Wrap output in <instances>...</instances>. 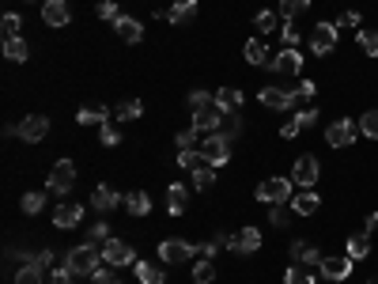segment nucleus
I'll use <instances>...</instances> for the list:
<instances>
[{
  "label": "nucleus",
  "instance_id": "obj_1",
  "mask_svg": "<svg viewBox=\"0 0 378 284\" xmlns=\"http://www.w3.org/2000/svg\"><path fill=\"white\" fill-rule=\"evenodd\" d=\"M98 261H103V250L84 243V246H72L69 258H64V269L72 273V277H91V273H98Z\"/></svg>",
  "mask_w": 378,
  "mask_h": 284
},
{
  "label": "nucleus",
  "instance_id": "obj_2",
  "mask_svg": "<svg viewBox=\"0 0 378 284\" xmlns=\"http://www.w3.org/2000/svg\"><path fill=\"white\" fill-rule=\"evenodd\" d=\"M235 140H231L227 133H208V137H201V156H205V163L208 167H224V163H231V156H235Z\"/></svg>",
  "mask_w": 378,
  "mask_h": 284
},
{
  "label": "nucleus",
  "instance_id": "obj_3",
  "mask_svg": "<svg viewBox=\"0 0 378 284\" xmlns=\"http://www.w3.org/2000/svg\"><path fill=\"white\" fill-rule=\"evenodd\" d=\"M253 198L261 205H287L295 198V182L292 178H265L258 190H253Z\"/></svg>",
  "mask_w": 378,
  "mask_h": 284
},
{
  "label": "nucleus",
  "instance_id": "obj_4",
  "mask_svg": "<svg viewBox=\"0 0 378 284\" xmlns=\"http://www.w3.org/2000/svg\"><path fill=\"white\" fill-rule=\"evenodd\" d=\"M197 254H201V246L182 243V239H163L159 243V261L163 266H182V261H193Z\"/></svg>",
  "mask_w": 378,
  "mask_h": 284
},
{
  "label": "nucleus",
  "instance_id": "obj_5",
  "mask_svg": "<svg viewBox=\"0 0 378 284\" xmlns=\"http://www.w3.org/2000/svg\"><path fill=\"white\" fill-rule=\"evenodd\" d=\"M355 137H363V133H360V125H355L352 118H337V122L326 129L329 148H348V144H355Z\"/></svg>",
  "mask_w": 378,
  "mask_h": 284
},
{
  "label": "nucleus",
  "instance_id": "obj_6",
  "mask_svg": "<svg viewBox=\"0 0 378 284\" xmlns=\"http://www.w3.org/2000/svg\"><path fill=\"white\" fill-rule=\"evenodd\" d=\"M103 261H106V266H114V269L137 266V250H132L125 239H106V243H103Z\"/></svg>",
  "mask_w": 378,
  "mask_h": 284
},
{
  "label": "nucleus",
  "instance_id": "obj_7",
  "mask_svg": "<svg viewBox=\"0 0 378 284\" xmlns=\"http://www.w3.org/2000/svg\"><path fill=\"white\" fill-rule=\"evenodd\" d=\"M318 178H321L318 159H314V156H299V159H295V167H292V182L299 186V190H314Z\"/></svg>",
  "mask_w": 378,
  "mask_h": 284
},
{
  "label": "nucleus",
  "instance_id": "obj_8",
  "mask_svg": "<svg viewBox=\"0 0 378 284\" xmlns=\"http://www.w3.org/2000/svg\"><path fill=\"white\" fill-rule=\"evenodd\" d=\"M310 50L318 53V57H329L333 50H337V23H314V30H310Z\"/></svg>",
  "mask_w": 378,
  "mask_h": 284
},
{
  "label": "nucleus",
  "instance_id": "obj_9",
  "mask_svg": "<svg viewBox=\"0 0 378 284\" xmlns=\"http://www.w3.org/2000/svg\"><path fill=\"white\" fill-rule=\"evenodd\" d=\"M72 186H76V163L72 159H57V163H53V171H50V190L64 198Z\"/></svg>",
  "mask_w": 378,
  "mask_h": 284
},
{
  "label": "nucleus",
  "instance_id": "obj_10",
  "mask_svg": "<svg viewBox=\"0 0 378 284\" xmlns=\"http://www.w3.org/2000/svg\"><path fill=\"white\" fill-rule=\"evenodd\" d=\"M46 133H50L46 114H27L23 122H19V140H23V144H38V140H46Z\"/></svg>",
  "mask_w": 378,
  "mask_h": 284
},
{
  "label": "nucleus",
  "instance_id": "obj_11",
  "mask_svg": "<svg viewBox=\"0 0 378 284\" xmlns=\"http://www.w3.org/2000/svg\"><path fill=\"white\" fill-rule=\"evenodd\" d=\"M224 110H219V106H205V110H193V129L201 137H208V133H219V129H224Z\"/></svg>",
  "mask_w": 378,
  "mask_h": 284
},
{
  "label": "nucleus",
  "instance_id": "obj_12",
  "mask_svg": "<svg viewBox=\"0 0 378 284\" xmlns=\"http://www.w3.org/2000/svg\"><path fill=\"white\" fill-rule=\"evenodd\" d=\"M269 69H273L276 76H299V72H303V53L292 50V46H284V50L273 57Z\"/></svg>",
  "mask_w": 378,
  "mask_h": 284
},
{
  "label": "nucleus",
  "instance_id": "obj_13",
  "mask_svg": "<svg viewBox=\"0 0 378 284\" xmlns=\"http://www.w3.org/2000/svg\"><path fill=\"white\" fill-rule=\"evenodd\" d=\"M352 266L355 261L344 254V258H321V266H318V277H326V280H348L352 277Z\"/></svg>",
  "mask_w": 378,
  "mask_h": 284
},
{
  "label": "nucleus",
  "instance_id": "obj_14",
  "mask_svg": "<svg viewBox=\"0 0 378 284\" xmlns=\"http://www.w3.org/2000/svg\"><path fill=\"white\" fill-rule=\"evenodd\" d=\"M258 103L269 106V110H292V106H295V91H284V87H261Z\"/></svg>",
  "mask_w": 378,
  "mask_h": 284
},
{
  "label": "nucleus",
  "instance_id": "obj_15",
  "mask_svg": "<svg viewBox=\"0 0 378 284\" xmlns=\"http://www.w3.org/2000/svg\"><path fill=\"white\" fill-rule=\"evenodd\" d=\"M314 125H318V110H314V106H307V110H299L292 122H284V125H280V137H284V140H292V137L307 133V129H314Z\"/></svg>",
  "mask_w": 378,
  "mask_h": 284
},
{
  "label": "nucleus",
  "instance_id": "obj_16",
  "mask_svg": "<svg viewBox=\"0 0 378 284\" xmlns=\"http://www.w3.org/2000/svg\"><path fill=\"white\" fill-rule=\"evenodd\" d=\"M114 35L125 42V46H137V42H144V23L132 16H118L114 19Z\"/></svg>",
  "mask_w": 378,
  "mask_h": 284
},
{
  "label": "nucleus",
  "instance_id": "obj_17",
  "mask_svg": "<svg viewBox=\"0 0 378 284\" xmlns=\"http://www.w3.org/2000/svg\"><path fill=\"white\" fill-rule=\"evenodd\" d=\"M118 205H125V198H121L114 186H98V190L91 193V209H95V212H103V216H106V212H114Z\"/></svg>",
  "mask_w": 378,
  "mask_h": 284
},
{
  "label": "nucleus",
  "instance_id": "obj_18",
  "mask_svg": "<svg viewBox=\"0 0 378 284\" xmlns=\"http://www.w3.org/2000/svg\"><path fill=\"white\" fill-rule=\"evenodd\" d=\"M84 220V205H76V201H64L53 209V227H61V232H69V227H76Z\"/></svg>",
  "mask_w": 378,
  "mask_h": 284
},
{
  "label": "nucleus",
  "instance_id": "obj_19",
  "mask_svg": "<svg viewBox=\"0 0 378 284\" xmlns=\"http://www.w3.org/2000/svg\"><path fill=\"white\" fill-rule=\"evenodd\" d=\"M287 254H292V261H299V266H310V269H318V266H321V258H326L318 246L303 243V239H295V243L287 246Z\"/></svg>",
  "mask_w": 378,
  "mask_h": 284
},
{
  "label": "nucleus",
  "instance_id": "obj_20",
  "mask_svg": "<svg viewBox=\"0 0 378 284\" xmlns=\"http://www.w3.org/2000/svg\"><path fill=\"white\" fill-rule=\"evenodd\" d=\"M242 103H246L242 87H231V84H227V87H219V91H216V106H219L224 114H239Z\"/></svg>",
  "mask_w": 378,
  "mask_h": 284
},
{
  "label": "nucleus",
  "instance_id": "obj_21",
  "mask_svg": "<svg viewBox=\"0 0 378 284\" xmlns=\"http://www.w3.org/2000/svg\"><path fill=\"white\" fill-rule=\"evenodd\" d=\"M193 16H197V0H174V4L166 8V19H171L174 27L193 23Z\"/></svg>",
  "mask_w": 378,
  "mask_h": 284
},
{
  "label": "nucleus",
  "instance_id": "obj_22",
  "mask_svg": "<svg viewBox=\"0 0 378 284\" xmlns=\"http://www.w3.org/2000/svg\"><path fill=\"white\" fill-rule=\"evenodd\" d=\"M69 0H46V4H42V19H46L50 27H64L69 23Z\"/></svg>",
  "mask_w": 378,
  "mask_h": 284
},
{
  "label": "nucleus",
  "instance_id": "obj_23",
  "mask_svg": "<svg viewBox=\"0 0 378 284\" xmlns=\"http://www.w3.org/2000/svg\"><path fill=\"white\" fill-rule=\"evenodd\" d=\"M110 118H114V110H106L103 103H91V106H80L76 122H80V125H106Z\"/></svg>",
  "mask_w": 378,
  "mask_h": 284
},
{
  "label": "nucleus",
  "instance_id": "obj_24",
  "mask_svg": "<svg viewBox=\"0 0 378 284\" xmlns=\"http://www.w3.org/2000/svg\"><path fill=\"white\" fill-rule=\"evenodd\" d=\"M258 246H261V227L246 224V227L239 232V239H235V254H253Z\"/></svg>",
  "mask_w": 378,
  "mask_h": 284
},
{
  "label": "nucleus",
  "instance_id": "obj_25",
  "mask_svg": "<svg viewBox=\"0 0 378 284\" xmlns=\"http://www.w3.org/2000/svg\"><path fill=\"white\" fill-rule=\"evenodd\" d=\"M287 205H292V212H295V216H314L321 201H318V193H314V190H303V193H295V198L287 201Z\"/></svg>",
  "mask_w": 378,
  "mask_h": 284
},
{
  "label": "nucleus",
  "instance_id": "obj_26",
  "mask_svg": "<svg viewBox=\"0 0 378 284\" xmlns=\"http://www.w3.org/2000/svg\"><path fill=\"white\" fill-rule=\"evenodd\" d=\"M185 201H189V190H185L182 182H171V190H166V212L182 216L185 212Z\"/></svg>",
  "mask_w": 378,
  "mask_h": 284
},
{
  "label": "nucleus",
  "instance_id": "obj_27",
  "mask_svg": "<svg viewBox=\"0 0 378 284\" xmlns=\"http://www.w3.org/2000/svg\"><path fill=\"white\" fill-rule=\"evenodd\" d=\"M132 273H137L140 284H163L166 280L163 266H151V261H140V258H137V266H132Z\"/></svg>",
  "mask_w": 378,
  "mask_h": 284
},
{
  "label": "nucleus",
  "instance_id": "obj_28",
  "mask_svg": "<svg viewBox=\"0 0 378 284\" xmlns=\"http://www.w3.org/2000/svg\"><path fill=\"white\" fill-rule=\"evenodd\" d=\"M284 284H318V269H310V266H287L284 273Z\"/></svg>",
  "mask_w": 378,
  "mask_h": 284
},
{
  "label": "nucleus",
  "instance_id": "obj_29",
  "mask_svg": "<svg viewBox=\"0 0 378 284\" xmlns=\"http://www.w3.org/2000/svg\"><path fill=\"white\" fill-rule=\"evenodd\" d=\"M367 254H371V235H367V232L348 235V258H352V261H363Z\"/></svg>",
  "mask_w": 378,
  "mask_h": 284
},
{
  "label": "nucleus",
  "instance_id": "obj_30",
  "mask_svg": "<svg viewBox=\"0 0 378 284\" xmlns=\"http://www.w3.org/2000/svg\"><path fill=\"white\" fill-rule=\"evenodd\" d=\"M125 209L132 212V216H148L151 212V198L144 190H132V193H125Z\"/></svg>",
  "mask_w": 378,
  "mask_h": 284
},
{
  "label": "nucleus",
  "instance_id": "obj_31",
  "mask_svg": "<svg viewBox=\"0 0 378 284\" xmlns=\"http://www.w3.org/2000/svg\"><path fill=\"white\" fill-rule=\"evenodd\" d=\"M280 23H284L280 12H273V8H261V12L253 16V27H258L261 35H269V30H280Z\"/></svg>",
  "mask_w": 378,
  "mask_h": 284
},
{
  "label": "nucleus",
  "instance_id": "obj_32",
  "mask_svg": "<svg viewBox=\"0 0 378 284\" xmlns=\"http://www.w3.org/2000/svg\"><path fill=\"white\" fill-rule=\"evenodd\" d=\"M269 53H273V50L265 46L261 38H250V42H246V61H250V64H273Z\"/></svg>",
  "mask_w": 378,
  "mask_h": 284
},
{
  "label": "nucleus",
  "instance_id": "obj_33",
  "mask_svg": "<svg viewBox=\"0 0 378 284\" xmlns=\"http://www.w3.org/2000/svg\"><path fill=\"white\" fill-rule=\"evenodd\" d=\"M140 114H144V103H140V99H125V103L114 106V118H118V122H137Z\"/></svg>",
  "mask_w": 378,
  "mask_h": 284
},
{
  "label": "nucleus",
  "instance_id": "obj_34",
  "mask_svg": "<svg viewBox=\"0 0 378 284\" xmlns=\"http://www.w3.org/2000/svg\"><path fill=\"white\" fill-rule=\"evenodd\" d=\"M178 167H182V171H201V167H205L201 148H185V152H178Z\"/></svg>",
  "mask_w": 378,
  "mask_h": 284
},
{
  "label": "nucleus",
  "instance_id": "obj_35",
  "mask_svg": "<svg viewBox=\"0 0 378 284\" xmlns=\"http://www.w3.org/2000/svg\"><path fill=\"white\" fill-rule=\"evenodd\" d=\"M4 57L8 61H27V42H23V35H19V38H4Z\"/></svg>",
  "mask_w": 378,
  "mask_h": 284
},
{
  "label": "nucleus",
  "instance_id": "obj_36",
  "mask_svg": "<svg viewBox=\"0 0 378 284\" xmlns=\"http://www.w3.org/2000/svg\"><path fill=\"white\" fill-rule=\"evenodd\" d=\"M310 12V0H280V19H299Z\"/></svg>",
  "mask_w": 378,
  "mask_h": 284
},
{
  "label": "nucleus",
  "instance_id": "obj_37",
  "mask_svg": "<svg viewBox=\"0 0 378 284\" xmlns=\"http://www.w3.org/2000/svg\"><path fill=\"white\" fill-rule=\"evenodd\" d=\"M19 209H23L27 216H38L42 209H46V193H23V201H19Z\"/></svg>",
  "mask_w": 378,
  "mask_h": 284
},
{
  "label": "nucleus",
  "instance_id": "obj_38",
  "mask_svg": "<svg viewBox=\"0 0 378 284\" xmlns=\"http://www.w3.org/2000/svg\"><path fill=\"white\" fill-rule=\"evenodd\" d=\"M212 186H216V167L205 163L201 171H193V190H212Z\"/></svg>",
  "mask_w": 378,
  "mask_h": 284
},
{
  "label": "nucleus",
  "instance_id": "obj_39",
  "mask_svg": "<svg viewBox=\"0 0 378 284\" xmlns=\"http://www.w3.org/2000/svg\"><path fill=\"white\" fill-rule=\"evenodd\" d=\"M269 224L273 227H287V224H292V205H269Z\"/></svg>",
  "mask_w": 378,
  "mask_h": 284
},
{
  "label": "nucleus",
  "instance_id": "obj_40",
  "mask_svg": "<svg viewBox=\"0 0 378 284\" xmlns=\"http://www.w3.org/2000/svg\"><path fill=\"white\" fill-rule=\"evenodd\" d=\"M193 280H197V284H212V280H216V266H212L208 258H201V261L193 266Z\"/></svg>",
  "mask_w": 378,
  "mask_h": 284
},
{
  "label": "nucleus",
  "instance_id": "obj_41",
  "mask_svg": "<svg viewBox=\"0 0 378 284\" xmlns=\"http://www.w3.org/2000/svg\"><path fill=\"white\" fill-rule=\"evenodd\" d=\"M174 144H178V152H185V148H201V133H197V129L189 125V129H182V133L174 137Z\"/></svg>",
  "mask_w": 378,
  "mask_h": 284
},
{
  "label": "nucleus",
  "instance_id": "obj_42",
  "mask_svg": "<svg viewBox=\"0 0 378 284\" xmlns=\"http://www.w3.org/2000/svg\"><path fill=\"white\" fill-rule=\"evenodd\" d=\"M360 133H363L367 140H378V110H367V114L360 118Z\"/></svg>",
  "mask_w": 378,
  "mask_h": 284
},
{
  "label": "nucleus",
  "instance_id": "obj_43",
  "mask_svg": "<svg viewBox=\"0 0 378 284\" xmlns=\"http://www.w3.org/2000/svg\"><path fill=\"white\" fill-rule=\"evenodd\" d=\"M42 273H46V269H38L35 261H30V266H23L16 273V284H42Z\"/></svg>",
  "mask_w": 378,
  "mask_h": 284
},
{
  "label": "nucleus",
  "instance_id": "obj_44",
  "mask_svg": "<svg viewBox=\"0 0 378 284\" xmlns=\"http://www.w3.org/2000/svg\"><path fill=\"white\" fill-rule=\"evenodd\" d=\"M95 12H98V19H106V23H114V19L121 16L118 12V0H95Z\"/></svg>",
  "mask_w": 378,
  "mask_h": 284
},
{
  "label": "nucleus",
  "instance_id": "obj_45",
  "mask_svg": "<svg viewBox=\"0 0 378 284\" xmlns=\"http://www.w3.org/2000/svg\"><path fill=\"white\" fill-rule=\"evenodd\" d=\"M360 50L367 57H378V30H360Z\"/></svg>",
  "mask_w": 378,
  "mask_h": 284
},
{
  "label": "nucleus",
  "instance_id": "obj_46",
  "mask_svg": "<svg viewBox=\"0 0 378 284\" xmlns=\"http://www.w3.org/2000/svg\"><path fill=\"white\" fill-rule=\"evenodd\" d=\"M280 38H284V46L299 50V27H295V19H284V23H280Z\"/></svg>",
  "mask_w": 378,
  "mask_h": 284
},
{
  "label": "nucleus",
  "instance_id": "obj_47",
  "mask_svg": "<svg viewBox=\"0 0 378 284\" xmlns=\"http://www.w3.org/2000/svg\"><path fill=\"white\" fill-rule=\"evenodd\" d=\"M185 103L193 106V110H205V106H216V95H208V91H189Z\"/></svg>",
  "mask_w": 378,
  "mask_h": 284
},
{
  "label": "nucleus",
  "instance_id": "obj_48",
  "mask_svg": "<svg viewBox=\"0 0 378 284\" xmlns=\"http://www.w3.org/2000/svg\"><path fill=\"white\" fill-rule=\"evenodd\" d=\"M106 239H110V227H106L103 220H98V224H91V227H87V243H91V246H103V243H106Z\"/></svg>",
  "mask_w": 378,
  "mask_h": 284
},
{
  "label": "nucleus",
  "instance_id": "obj_49",
  "mask_svg": "<svg viewBox=\"0 0 378 284\" xmlns=\"http://www.w3.org/2000/svg\"><path fill=\"white\" fill-rule=\"evenodd\" d=\"M0 27H4V38H19V27H23V19H19L16 12H4Z\"/></svg>",
  "mask_w": 378,
  "mask_h": 284
},
{
  "label": "nucleus",
  "instance_id": "obj_50",
  "mask_svg": "<svg viewBox=\"0 0 378 284\" xmlns=\"http://www.w3.org/2000/svg\"><path fill=\"white\" fill-rule=\"evenodd\" d=\"M98 140H103L106 148H118L121 144V133L114 129V122H106V125H98Z\"/></svg>",
  "mask_w": 378,
  "mask_h": 284
},
{
  "label": "nucleus",
  "instance_id": "obj_51",
  "mask_svg": "<svg viewBox=\"0 0 378 284\" xmlns=\"http://www.w3.org/2000/svg\"><path fill=\"white\" fill-rule=\"evenodd\" d=\"M87 284H121V277H118L114 269H98V273L87 277Z\"/></svg>",
  "mask_w": 378,
  "mask_h": 284
},
{
  "label": "nucleus",
  "instance_id": "obj_52",
  "mask_svg": "<svg viewBox=\"0 0 378 284\" xmlns=\"http://www.w3.org/2000/svg\"><path fill=\"white\" fill-rule=\"evenodd\" d=\"M219 133H227L231 140H235V137L242 133V118H239V114H227V118H224V129H219Z\"/></svg>",
  "mask_w": 378,
  "mask_h": 284
},
{
  "label": "nucleus",
  "instance_id": "obj_53",
  "mask_svg": "<svg viewBox=\"0 0 378 284\" xmlns=\"http://www.w3.org/2000/svg\"><path fill=\"white\" fill-rule=\"evenodd\" d=\"M314 95H318V84H314V80H299L295 99H314Z\"/></svg>",
  "mask_w": 378,
  "mask_h": 284
},
{
  "label": "nucleus",
  "instance_id": "obj_54",
  "mask_svg": "<svg viewBox=\"0 0 378 284\" xmlns=\"http://www.w3.org/2000/svg\"><path fill=\"white\" fill-rule=\"evenodd\" d=\"M360 23H363L360 12H340V19H337V27H352V30L360 27Z\"/></svg>",
  "mask_w": 378,
  "mask_h": 284
},
{
  "label": "nucleus",
  "instance_id": "obj_55",
  "mask_svg": "<svg viewBox=\"0 0 378 284\" xmlns=\"http://www.w3.org/2000/svg\"><path fill=\"white\" fill-rule=\"evenodd\" d=\"M212 239H216V243H219V250H235V239H239V235H227V232H216Z\"/></svg>",
  "mask_w": 378,
  "mask_h": 284
},
{
  "label": "nucleus",
  "instance_id": "obj_56",
  "mask_svg": "<svg viewBox=\"0 0 378 284\" xmlns=\"http://www.w3.org/2000/svg\"><path fill=\"white\" fill-rule=\"evenodd\" d=\"M35 266H38V269H53V250H38Z\"/></svg>",
  "mask_w": 378,
  "mask_h": 284
},
{
  "label": "nucleus",
  "instance_id": "obj_57",
  "mask_svg": "<svg viewBox=\"0 0 378 284\" xmlns=\"http://www.w3.org/2000/svg\"><path fill=\"white\" fill-rule=\"evenodd\" d=\"M50 284H72V273L69 269H53L50 273Z\"/></svg>",
  "mask_w": 378,
  "mask_h": 284
},
{
  "label": "nucleus",
  "instance_id": "obj_58",
  "mask_svg": "<svg viewBox=\"0 0 378 284\" xmlns=\"http://www.w3.org/2000/svg\"><path fill=\"white\" fill-rule=\"evenodd\" d=\"M216 250H219V243H216V239H208V243H201V258L212 261V258H216Z\"/></svg>",
  "mask_w": 378,
  "mask_h": 284
},
{
  "label": "nucleus",
  "instance_id": "obj_59",
  "mask_svg": "<svg viewBox=\"0 0 378 284\" xmlns=\"http://www.w3.org/2000/svg\"><path fill=\"white\" fill-rule=\"evenodd\" d=\"M363 232H367V235H371V232H378V212H371V216H367V220H363Z\"/></svg>",
  "mask_w": 378,
  "mask_h": 284
},
{
  "label": "nucleus",
  "instance_id": "obj_60",
  "mask_svg": "<svg viewBox=\"0 0 378 284\" xmlns=\"http://www.w3.org/2000/svg\"><path fill=\"white\" fill-rule=\"evenodd\" d=\"M371 284H378V280H371Z\"/></svg>",
  "mask_w": 378,
  "mask_h": 284
}]
</instances>
